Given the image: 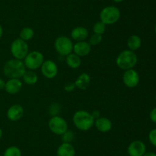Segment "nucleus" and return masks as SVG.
<instances>
[{
  "mask_svg": "<svg viewBox=\"0 0 156 156\" xmlns=\"http://www.w3.org/2000/svg\"><path fill=\"white\" fill-rule=\"evenodd\" d=\"M25 71L26 67L23 61L15 58L7 61L3 66V73L5 76L9 77V79L11 78L20 79L22 77Z\"/></svg>",
  "mask_w": 156,
  "mask_h": 156,
  "instance_id": "1",
  "label": "nucleus"
},
{
  "mask_svg": "<svg viewBox=\"0 0 156 156\" xmlns=\"http://www.w3.org/2000/svg\"><path fill=\"white\" fill-rule=\"evenodd\" d=\"M73 122L75 126L80 131H88L94 124V119L91 113L85 110H78L73 116Z\"/></svg>",
  "mask_w": 156,
  "mask_h": 156,
  "instance_id": "2",
  "label": "nucleus"
},
{
  "mask_svg": "<svg viewBox=\"0 0 156 156\" xmlns=\"http://www.w3.org/2000/svg\"><path fill=\"white\" fill-rule=\"evenodd\" d=\"M138 58L136 54L133 50H124L120 52L116 59V64L121 70H126L133 69L137 64Z\"/></svg>",
  "mask_w": 156,
  "mask_h": 156,
  "instance_id": "3",
  "label": "nucleus"
},
{
  "mask_svg": "<svg viewBox=\"0 0 156 156\" xmlns=\"http://www.w3.org/2000/svg\"><path fill=\"white\" fill-rule=\"evenodd\" d=\"M120 10L118 8L114 6H108L102 9L99 17L100 21L106 25H111L120 20Z\"/></svg>",
  "mask_w": 156,
  "mask_h": 156,
  "instance_id": "4",
  "label": "nucleus"
},
{
  "mask_svg": "<svg viewBox=\"0 0 156 156\" xmlns=\"http://www.w3.org/2000/svg\"><path fill=\"white\" fill-rule=\"evenodd\" d=\"M10 51L14 58L22 61L29 53L28 44L20 38H16L11 44Z\"/></svg>",
  "mask_w": 156,
  "mask_h": 156,
  "instance_id": "5",
  "label": "nucleus"
},
{
  "mask_svg": "<svg viewBox=\"0 0 156 156\" xmlns=\"http://www.w3.org/2000/svg\"><path fill=\"white\" fill-rule=\"evenodd\" d=\"M44 61V55L38 50H33V51L29 52L23 60L26 69L30 70H35L41 68Z\"/></svg>",
  "mask_w": 156,
  "mask_h": 156,
  "instance_id": "6",
  "label": "nucleus"
},
{
  "mask_svg": "<svg viewBox=\"0 0 156 156\" xmlns=\"http://www.w3.org/2000/svg\"><path fill=\"white\" fill-rule=\"evenodd\" d=\"M54 47L56 52L61 56H67L73 50V43L69 38L66 36H59L54 41Z\"/></svg>",
  "mask_w": 156,
  "mask_h": 156,
  "instance_id": "7",
  "label": "nucleus"
},
{
  "mask_svg": "<svg viewBox=\"0 0 156 156\" xmlns=\"http://www.w3.org/2000/svg\"><path fill=\"white\" fill-rule=\"evenodd\" d=\"M48 127L53 134L62 136L68 130V123L64 118L59 116H54L49 120Z\"/></svg>",
  "mask_w": 156,
  "mask_h": 156,
  "instance_id": "8",
  "label": "nucleus"
},
{
  "mask_svg": "<svg viewBox=\"0 0 156 156\" xmlns=\"http://www.w3.org/2000/svg\"><path fill=\"white\" fill-rule=\"evenodd\" d=\"M41 70L44 77L53 79L56 77L58 73V66L52 60H46L41 65Z\"/></svg>",
  "mask_w": 156,
  "mask_h": 156,
  "instance_id": "9",
  "label": "nucleus"
},
{
  "mask_svg": "<svg viewBox=\"0 0 156 156\" xmlns=\"http://www.w3.org/2000/svg\"><path fill=\"white\" fill-rule=\"evenodd\" d=\"M123 84L128 88H134L140 82V75L136 70L129 69L125 70L123 74Z\"/></svg>",
  "mask_w": 156,
  "mask_h": 156,
  "instance_id": "10",
  "label": "nucleus"
},
{
  "mask_svg": "<svg viewBox=\"0 0 156 156\" xmlns=\"http://www.w3.org/2000/svg\"><path fill=\"white\" fill-rule=\"evenodd\" d=\"M146 145L140 140L133 141L129 144L127 148L129 156H143L146 153Z\"/></svg>",
  "mask_w": 156,
  "mask_h": 156,
  "instance_id": "11",
  "label": "nucleus"
},
{
  "mask_svg": "<svg viewBox=\"0 0 156 156\" xmlns=\"http://www.w3.org/2000/svg\"><path fill=\"white\" fill-rule=\"evenodd\" d=\"M24 108L20 104H14L11 106L7 110L6 116L7 118L12 122H16L20 120L24 116Z\"/></svg>",
  "mask_w": 156,
  "mask_h": 156,
  "instance_id": "12",
  "label": "nucleus"
},
{
  "mask_svg": "<svg viewBox=\"0 0 156 156\" xmlns=\"http://www.w3.org/2000/svg\"><path fill=\"white\" fill-rule=\"evenodd\" d=\"M22 86L23 84L20 79L11 78L5 82L4 89L9 94H16L21 91Z\"/></svg>",
  "mask_w": 156,
  "mask_h": 156,
  "instance_id": "13",
  "label": "nucleus"
},
{
  "mask_svg": "<svg viewBox=\"0 0 156 156\" xmlns=\"http://www.w3.org/2000/svg\"><path fill=\"white\" fill-rule=\"evenodd\" d=\"M91 46L88 41H76V44H73V53L77 54L78 56L85 57L91 53Z\"/></svg>",
  "mask_w": 156,
  "mask_h": 156,
  "instance_id": "14",
  "label": "nucleus"
},
{
  "mask_svg": "<svg viewBox=\"0 0 156 156\" xmlns=\"http://www.w3.org/2000/svg\"><path fill=\"white\" fill-rule=\"evenodd\" d=\"M94 126L101 132H108L112 128L113 123L110 119L107 117H100L94 120Z\"/></svg>",
  "mask_w": 156,
  "mask_h": 156,
  "instance_id": "15",
  "label": "nucleus"
},
{
  "mask_svg": "<svg viewBox=\"0 0 156 156\" xmlns=\"http://www.w3.org/2000/svg\"><path fill=\"white\" fill-rule=\"evenodd\" d=\"M88 30L85 27L82 26H78L74 28L71 32L72 39L76 41H85L88 37Z\"/></svg>",
  "mask_w": 156,
  "mask_h": 156,
  "instance_id": "16",
  "label": "nucleus"
},
{
  "mask_svg": "<svg viewBox=\"0 0 156 156\" xmlns=\"http://www.w3.org/2000/svg\"><path fill=\"white\" fill-rule=\"evenodd\" d=\"M76 150L71 143L62 142L57 148L56 156H75Z\"/></svg>",
  "mask_w": 156,
  "mask_h": 156,
  "instance_id": "17",
  "label": "nucleus"
},
{
  "mask_svg": "<svg viewBox=\"0 0 156 156\" xmlns=\"http://www.w3.org/2000/svg\"><path fill=\"white\" fill-rule=\"evenodd\" d=\"M74 84L76 85V88L79 89V90H86L89 87L90 84H91V76L87 73H81L78 76L77 79L76 80Z\"/></svg>",
  "mask_w": 156,
  "mask_h": 156,
  "instance_id": "18",
  "label": "nucleus"
},
{
  "mask_svg": "<svg viewBox=\"0 0 156 156\" xmlns=\"http://www.w3.org/2000/svg\"><path fill=\"white\" fill-rule=\"evenodd\" d=\"M66 63L70 68L77 69L81 66L82 61L80 57L72 52L71 54L66 56Z\"/></svg>",
  "mask_w": 156,
  "mask_h": 156,
  "instance_id": "19",
  "label": "nucleus"
},
{
  "mask_svg": "<svg viewBox=\"0 0 156 156\" xmlns=\"http://www.w3.org/2000/svg\"><path fill=\"white\" fill-rule=\"evenodd\" d=\"M126 44L129 48V50L135 51V50H138L140 48L142 45V39L139 35H133L128 38L127 41H126Z\"/></svg>",
  "mask_w": 156,
  "mask_h": 156,
  "instance_id": "20",
  "label": "nucleus"
},
{
  "mask_svg": "<svg viewBox=\"0 0 156 156\" xmlns=\"http://www.w3.org/2000/svg\"><path fill=\"white\" fill-rule=\"evenodd\" d=\"M23 81L27 85H34L38 80V76L34 70H26L24 75L22 76Z\"/></svg>",
  "mask_w": 156,
  "mask_h": 156,
  "instance_id": "21",
  "label": "nucleus"
},
{
  "mask_svg": "<svg viewBox=\"0 0 156 156\" xmlns=\"http://www.w3.org/2000/svg\"><path fill=\"white\" fill-rule=\"evenodd\" d=\"M20 38L25 41L31 40L34 36V31L30 27H24L21 30L19 34Z\"/></svg>",
  "mask_w": 156,
  "mask_h": 156,
  "instance_id": "22",
  "label": "nucleus"
},
{
  "mask_svg": "<svg viewBox=\"0 0 156 156\" xmlns=\"http://www.w3.org/2000/svg\"><path fill=\"white\" fill-rule=\"evenodd\" d=\"M3 156H21V151L18 147L12 145L6 148Z\"/></svg>",
  "mask_w": 156,
  "mask_h": 156,
  "instance_id": "23",
  "label": "nucleus"
},
{
  "mask_svg": "<svg viewBox=\"0 0 156 156\" xmlns=\"http://www.w3.org/2000/svg\"><path fill=\"white\" fill-rule=\"evenodd\" d=\"M106 24L102 22V21H97L93 25V32L94 34H98V35H102L106 31Z\"/></svg>",
  "mask_w": 156,
  "mask_h": 156,
  "instance_id": "24",
  "label": "nucleus"
},
{
  "mask_svg": "<svg viewBox=\"0 0 156 156\" xmlns=\"http://www.w3.org/2000/svg\"><path fill=\"white\" fill-rule=\"evenodd\" d=\"M102 39H103V38H102L101 35L94 33L93 35H91V37L89 38L88 43H89L91 46H95L100 44L102 41Z\"/></svg>",
  "mask_w": 156,
  "mask_h": 156,
  "instance_id": "25",
  "label": "nucleus"
},
{
  "mask_svg": "<svg viewBox=\"0 0 156 156\" xmlns=\"http://www.w3.org/2000/svg\"><path fill=\"white\" fill-rule=\"evenodd\" d=\"M61 136H62V142H66V143H71L75 139L74 133L72 131H69V130H67Z\"/></svg>",
  "mask_w": 156,
  "mask_h": 156,
  "instance_id": "26",
  "label": "nucleus"
},
{
  "mask_svg": "<svg viewBox=\"0 0 156 156\" xmlns=\"http://www.w3.org/2000/svg\"><path fill=\"white\" fill-rule=\"evenodd\" d=\"M59 112H60V106L58 103H56V102L52 103L50 106V107H49V113H50L51 116H58Z\"/></svg>",
  "mask_w": 156,
  "mask_h": 156,
  "instance_id": "27",
  "label": "nucleus"
},
{
  "mask_svg": "<svg viewBox=\"0 0 156 156\" xmlns=\"http://www.w3.org/2000/svg\"><path fill=\"white\" fill-rule=\"evenodd\" d=\"M149 139L152 145L156 147V128L151 130L149 133Z\"/></svg>",
  "mask_w": 156,
  "mask_h": 156,
  "instance_id": "28",
  "label": "nucleus"
},
{
  "mask_svg": "<svg viewBox=\"0 0 156 156\" xmlns=\"http://www.w3.org/2000/svg\"><path fill=\"white\" fill-rule=\"evenodd\" d=\"M76 88V85H75L74 83H70V84H66L64 87V90H66V92H72Z\"/></svg>",
  "mask_w": 156,
  "mask_h": 156,
  "instance_id": "29",
  "label": "nucleus"
},
{
  "mask_svg": "<svg viewBox=\"0 0 156 156\" xmlns=\"http://www.w3.org/2000/svg\"><path fill=\"white\" fill-rule=\"evenodd\" d=\"M149 117H150V119L152 122L156 123V107L151 110L150 114H149Z\"/></svg>",
  "mask_w": 156,
  "mask_h": 156,
  "instance_id": "30",
  "label": "nucleus"
},
{
  "mask_svg": "<svg viewBox=\"0 0 156 156\" xmlns=\"http://www.w3.org/2000/svg\"><path fill=\"white\" fill-rule=\"evenodd\" d=\"M91 114V116H92V117L94 118V120L101 117V113L98 111V110H94V111H93Z\"/></svg>",
  "mask_w": 156,
  "mask_h": 156,
  "instance_id": "31",
  "label": "nucleus"
},
{
  "mask_svg": "<svg viewBox=\"0 0 156 156\" xmlns=\"http://www.w3.org/2000/svg\"><path fill=\"white\" fill-rule=\"evenodd\" d=\"M5 82L4 81V80L0 77V90L5 88Z\"/></svg>",
  "mask_w": 156,
  "mask_h": 156,
  "instance_id": "32",
  "label": "nucleus"
},
{
  "mask_svg": "<svg viewBox=\"0 0 156 156\" xmlns=\"http://www.w3.org/2000/svg\"><path fill=\"white\" fill-rule=\"evenodd\" d=\"M143 156H156V154L154 152H146Z\"/></svg>",
  "mask_w": 156,
  "mask_h": 156,
  "instance_id": "33",
  "label": "nucleus"
},
{
  "mask_svg": "<svg viewBox=\"0 0 156 156\" xmlns=\"http://www.w3.org/2000/svg\"><path fill=\"white\" fill-rule=\"evenodd\" d=\"M3 35V28H2V26L1 25V24H0V38L2 37Z\"/></svg>",
  "mask_w": 156,
  "mask_h": 156,
  "instance_id": "34",
  "label": "nucleus"
},
{
  "mask_svg": "<svg viewBox=\"0 0 156 156\" xmlns=\"http://www.w3.org/2000/svg\"><path fill=\"white\" fill-rule=\"evenodd\" d=\"M113 1H114V2L120 3V2H123V1H124V0H113Z\"/></svg>",
  "mask_w": 156,
  "mask_h": 156,
  "instance_id": "35",
  "label": "nucleus"
},
{
  "mask_svg": "<svg viewBox=\"0 0 156 156\" xmlns=\"http://www.w3.org/2000/svg\"><path fill=\"white\" fill-rule=\"evenodd\" d=\"M2 135H3L2 129V128H0V139H2Z\"/></svg>",
  "mask_w": 156,
  "mask_h": 156,
  "instance_id": "36",
  "label": "nucleus"
},
{
  "mask_svg": "<svg viewBox=\"0 0 156 156\" xmlns=\"http://www.w3.org/2000/svg\"><path fill=\"white\" fill-rule=\"evenodd\" d=\"M155 33H156V25H155Z\"/></svg>",
  "mask_w": 156,
  "mask_h": 156,
  "instance_id": "37",
  "label": "nucleus"
},
{
  "mask_svg": "<svg viewBox=\"0 0 156 156\" xmlns=\"http://www.w3.org/2000/svg\"><path fill=\"white\" fill-rule=\"evenodd\" d=\"M155 100H156V95H155Z\"/></svg>",
  "mask_w": 156,
  "mask_h": 156,
  "instance_id": "38",
  "label": "nucleus"
}]
</instances>
